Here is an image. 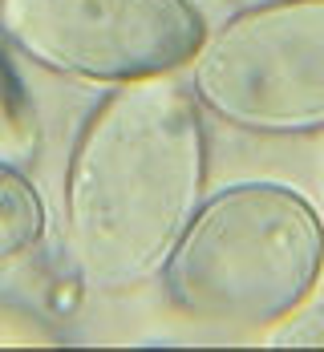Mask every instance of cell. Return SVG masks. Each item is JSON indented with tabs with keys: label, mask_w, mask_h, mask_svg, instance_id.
Wrapping results in <instances>:
<instances>
[{
	"label": "cell",
	"mask_w": 324,
	"mask_h": 352,
	"mask_svg": "<svg viewBox=\"0 0 324 352\" xmlns=\"http://www.w3.org/2000/svg\"><path fill=\"white\" fill-rule=\"evenodd\" d=\"M207 130L195 94L166 77L114 85L65 166V247L102 292L154 280L203 203Z\"/></svg>",
	"instance_id": "obj_1"
},
{
	"label": "cell",
	"mask_w": 324,
	"mask_h": 352,
	"mask_svg": "<svg viewBox=\"0 0 324 352\" xmlns=\"http://www.w3.org/2000/svg\"><path fill=\"white\" fill-rule=\"evenodd\" d=\"M158 276L186 320L259 336L312 300L324 223L284 182H235L199 203Z\"/></svg>",
	"instance_id": "obj_2"
},
{
	"label": "cell",
	"mask_w": 324,
	"mask_h": 352,
	"mask_svg": "<svg viewBox=\"0 0 324 352\" xmlns=\"http://www.w3.org/2000/svg\"><path fill=\"white\" fill-rule=\"evenodd\" d=\"M186 89L248 134L324 130V0H259L203 33Z\"/></svg>",
	"instance_id": "obj_3"
},
{
	"label": "cell",
	"mask_w": 324,
	"mask_h": 352,
	"mask_svg": "<svg viewBox=\"0 0 324 352\" xmlns=\"http://www.w3.org/2000/svg\"><path fill=\"white\" fill-rule=\"evenodd\" d=\"M203 33L191 0H0V41L12 53L98 85L182 69Z\"/></svg>",
	"instance_id": "obj_4"
},
{
	"label": "cell",
	"mask_w": 324,
	"mask_h": 352,
	"mask_svg": "<svg viewBox=\"0 0 324 352\" xmlns=\"http://www.w3.org/2000/svg\"><path fill=\"white\" fill-rule=\"evenodd\" d=\"M45 235V203L33 182L8 162H0V267L33 251Z\"/></svg>",
	"instance_id": "obj_5"
},
{
	"label": "cell",
	"mask_w": 324,
	"mask_h": 352,
	"mask_svg": "<svg viewBox=\"0 0 324 352\" xmlns=\"http://www.w3.org/2000/svg\"><path fill=\"white\" fill-rule=\"evenodd\" d=\"M36 154V122L29 106L0 81V162L21 166Z\"/></svg>",
	"instance_id": "obj_6"
},
{
	"label": "cell",
	"mask_w": 324,
	"mask_h": 352,
	"mask_svg": "<svg viewBox=\"0 0 324 352\" xmlns=\"http://www.w3.org/2000/svg\"><path fill=\"white\" fill-rule=\"evenodd\" d=\"M259 336H263V344H276V349H292V344L321 349L324 344V304H308L304 300L296 312H288L284 320H276Z\"/></svg>",
	"instance_id": "obj_7"
},
{
	"label": "cell",
	"mask_w": 324,
	"mask_h": 352,
	"mask_svg": "<svg viewBox=\"0 0 324 352\" xmlns=\"http://www.w3.org/2000/svg\"><path fill=\"white\" fill-rule=\"evenodd\" d=\"M0 344H61V332L29 308L0 300Z\"/></svg>",
	"instance_id": "obj_8"
}]
</instances>
